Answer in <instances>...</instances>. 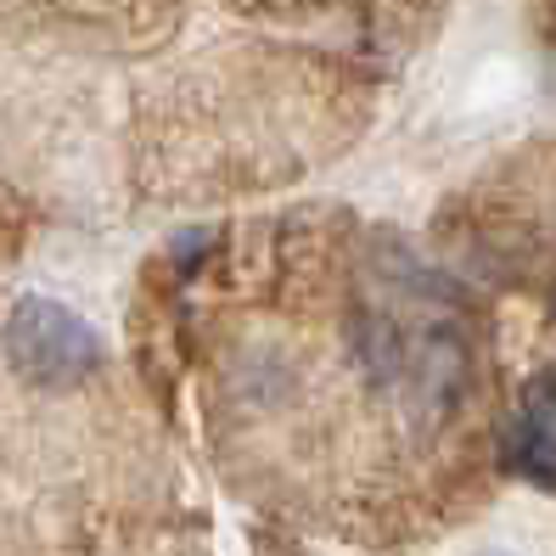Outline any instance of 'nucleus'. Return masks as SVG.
I'll return each mask as SVG.
<instances>
[{"label": "nucleus", "instance_id": "obj_1", "mask_svg": "<svg viewBox=\"0 0 556 556\" xmlns=\"http://www.w3.org/2000/svg\"><path fill=\"white\" fill-rule=\"evenodd\" d=\"M0 343H7V366L35 388H74L102 359L90 320L56 299H17Z\"/></svg>", "mask_w": 556, "mask_h": 556}, {"label": "nucleus", "instance_id": "obj_2", "mask_svg": "<svg viewBox=\"0 0 556 556\" xmlns=\"http://www.w3.org/2000/svg\"><path fill=\"white\" fill-rule=\"evenodd\" d=\"M511 467L522 478L556 489V371L522 388V405L511 421Z\"/></svg>", "mask_w": 556, "mask_h": 556}]
</instances>
